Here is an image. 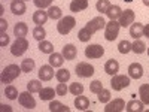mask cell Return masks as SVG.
Segmentation results:
<instances>
[{"label":"cell","mask_w":149,"mask_h":112,"mask_svg":"<svg viewBox=\"0 0 149 112\" xmlns=\"http://www.w3.org/2000/svg\"><path fill=\"white\" fill-rule=\"evenodd\" d=\"M106 27V21L103 17H95L91 21L86 22V26L82 27L78 33V39L81 42H90V39L93 37L94 33H97L98 30H102Z\"/></svg>","instance_id":"6da1fadb"},{"label":"cell","mask_w":149,"mask_h":112,"mask_svg":"<svg viewBox=\"0 0 149 112\" xmlns=\"http://www.w3.org/2000/svg\"><path fill=\"white\" fill-rule=\"evenodd\" d=\"M22 72L21 66H17V64H9L3 69L2 72V82L3 84H10L12 81H15L18 76H19V73Z\"/></svg>","instance_id":"7a4b0ae2"},{"label":"cell","mask_w":149,"mask_h":112,"mask_svg":"<svg viewBox=\"0 0 149 112\" xmlns=\"http://www.w3.org/2000/svg\"><path fill=\"white\" fill-rule=\"evenodd\" d=\"M74 26H76V20H74V17H72V15H66V17H63L61 20H58L57 30H58L60 34L66 36V34H69V33L74 29Z\"/></svg>","instance_id":"3957f363"},{"label":"cell","mask_w":149,"mask_h":112,"mask_svg":"<svg viewBox=\"0 0 149 112\" xmlns=\"http://www.w3.org/2000/svg\"><path fill=\"white\" fill-rule=\"evenodd\" d=\"M119 29H121V24L116 20H110L109 22H106V27H104V39L109 42H113L118 34H119Z\"/></svg>","instance_id":"277c9868"},{"label":"cell","mask_w":149,"mask_h":112,"mask_svg":"<svg viewBox=\"0 0 149 112\" xmlns=\"http://www.w3.org/2000/svg\"><path fill=\"white\" fill-rule=\"evenodd\" d=\"M29 49V41L26 37H17L15 42L10 46V54L15 57H21Z\"/></svg>","instance_id":"5b68a950"},{"label":"cell","mask_w":149,"mask_h":112,"mask_svg":"<svg viewBox=\"0 0 149 112\" xmlns=\"http://www.w3.org/2000/svg\"><path fill=\"white\" fill-rule=\"evenodd\" d=\"M130 85V76H125V75H113L110 79V87L113 88V91H121L124 88H127Z\"/></svg>","instance_id":"8992f818"},{"label":"cell","mask_w":149,"mask_h":112,"mask_svg":"<svg viewBox=\"0 0 149 112\" xmlns=\"http://www.w3.org/2000/svg\"><path fill=\"white\" fill-rule=\"evenodd\" d=\"M18 102L22 108H26L29 111L34 109L36 108V100H34V97L31 96V93L27 90V91H24V93H19L18 96Z\"/></svg>","instance_id":"52a82bcc"},{"label":"cell","mask_w":149,"mask_h":112,"mask_svg":"<svg viewBox=\"0 0 149 112\" xmlns=\"http://www.w3.org/2000/svg\"><path fill=\"white\" fill-rule=\"evenodd\" d=\"M76 75L81 78H91L94 75V66L86 61H81L76 64Z\"/></svg>","instance_id":"ba28073f"},{"label":"cell","mask_w":149,"mask_h":112,"mask_svg":"<svg viewBox=\"0 0 149 112\" xmlns=\"http://www.w3.org/2000/svg\"><path fill=\"white\" fill-rule=\"evenodd\" d=\"M104 54V48L102 45H88L85 48V57L86 58H100Z\"/></svg>","instance_id":"9c48e42d"},{"label":"cell","mask_w":149,"mask_h":112,"mask_svg":"<svg viewBox=\"0 0 149 112\" xmlns=\"http://www.w3.org/2000/svg\"><path fill=\"white\" fill-rule=\"evenodd\" d=\"M134 22V10L133 9H125L122 10V14L119 17V24L121 27H128Z\"/></svg>","instance_id":"30bf717a"},{"label":"cell","mask_w":149,"mask_h":112,"mask_svg":"<svg viewBox=\"0 0 149 112\" xmlns=\"http://www.w3.org/2000/svg\"><path fill=\"white\" fill-rule=\"evenodd\" d=\"M124 109H125V102H124L122 99H115V100H112V102L109 100L106 108H104L106 112H121Z\"/></svg>","instance_id":"8fae6325"},{"label":"cell","mask_w":149,"mask_h":112,"mask_svg":"<svg viewBox=\"0 0 149 112\" xmlns=\"http://www.w3.org/2000/svg\"><path fill=\"white\" fill-rule=\"evenodd\" d=\"M10 10L14 15H24L26 14V2L24 0H12L10 2Z\"/></svg>","instance_id":"7c38bea8"},{"label":"cell","mask_w":149,"mask_h":112,"mask_svg":"<svg viewBox=\"0 0 149 112\" xmlns=\"http://www.w3.org/2000/svg\"><path fill=\"white\" fill-rule=\"evenodd\" d=\"M128 76L133 79H140L143 76V67L140 63H131L128 66Z\"/></svg>","instance_id":"4fadbf2b"},{"label":"cell","mask_w":149,"mask_h":112,"mask_svg":"<svg viewBox=\"0 0 149 112\" xmlns=\"http://www.w3.org/2000/svg\"><path fill=\"white\" fill-rule=\"evenodd\" d=\"M54 78V67L51 64H45L39 69V79L40 81H51Z\"/></svg>","instance_id":"5bb4252c"},{"label":"cell","mask_w":149,"mask_h":112,"mask_svg":"<svg viewBox=\"0 0 149 112\" xmlns=\"http://www.w3.org/2000/svg\"><path fill=\"white\" fill-rule=\"evenodd\" d=\"M104 72L107 75H110V76H113V75H116L119 72V63L115 60V58H110L106 61V64H104Z\"/></svg>","instance_id":"9a60e30c"},{"label":"cell","mask_w":149,"mask_h":112,"mask_svg":"<svg viewBox=\"0 0 149 112\" xmlns=\"http://www.w3.org/2000/svg\"><path fill=\"white\" fill-rule=\"evenodd\" d=\"M61 54H63V57L66 60H74V58H76V55H78V49H76V46H74V45L67 43V45H64Z\"/></svg>","instance_id":"2e32d148"},{"label":"cell","mask_w":149,"mask_h":112,"mask_svg":"<svg viewBox=\"0 0 149 112\" xmlns=\"http://www.w3.org/2000/svg\"><path fill=\"white\" fill-rule=\"evenodd\" d=\"M145 103L142 100H136V99H133V100H130L127 105H125V111L127 112H143L145 111Z\"/></svg>","instance_id":"e0dca14e"},{"label":"cell","mask_w":149,"mask_h":112,"mask_svg":"<svg viewBox=\"0 0 149 112\" xmlns=\"http://www.w3.org/2000/svg\"><path fill=\"white\" fill-rule=\"evenodd\" d=\"M48 12H45L43 9H37L33 14V22L37 24V26H43V24L48 21Z\"/></svg>","instance_id":"ac0fdd59"},{"label":"cell","mask_w":149,"mask_h":112,"mask_svg":"<svg viewBox=\"0 0 149 112\" xmlns=\"http://www.w3.org/2000/svg\"><path fill=\"white\" fill-rule=\"evenodd\" d=\"M143 29L145 26L142 22H133L130 26V34L131 37H134V39H140V37L143 36Z\"/></svg>","instance_id":"d6986e66"},{"label":"cell","mask_w":149,"mask_h":112,"mask_svg":"<svg viewBox=\"0 0 149 112\" xmlns=\"http://www.w3.org/2000/svg\"><path fill=\"white\" fill-rule=\"evenodd\" d=\"M74 106H76L79 111H86L90 108V99L86 97V96H76V99H74Z\"/></svg>","instance_id":"ffe728a7"},{"label":"cell","mask_w":149,"mask_h":112,"mask_svg":"<svg viewBox=\"0 0 149 112\" xmlns=\"http://www.w3.org/2000/svg\"><path fill=\"white\" fill-rule=\"evenodd\" d=\"M64 57L63 54H58V52H52V54H49V64H51L52 67H61L64 63Z\"/></svg>","instance_id":"44dd1931"},{"label":"cell","mask_w":149,"mask_h":112,"mask_svg":"<svg viewBox=\"0 0 149 112\" xmlns=\"http://www.w3.org/2000/svg\"><path fill=\"white\" fill-rule=\"evenodd\" d=\"M39 94H40V99H42V100L51 102V100H54V97H55L57 91H55L54 88H51V87H45V88H42V90L39 91Z\"/></svg>","instance_id":"7402d4cb"},{"label":"cell","mask_w":149,"mask_h":112,"mask_svg":"<svg viewBox=\"0 0 149 112\" xmlns=\"http://www.w3.org/2000/svg\"><path fill=\"white\" fill-rule=\"evenodd\" d=\"M49 111L51 112H70V108L58 100H51L49 102Z\"/></svg>","instance_id":"603a6c76"},{"label":"cell","mask_w":149,"mask_h":112,"mask_svg":"<svg viewBox=\"0 0 149 112\" xmlns=\"http://www.w3.org/2000/svg\"><path fill=\"white\" fill-rule=\"evenodd\" d=\"M88 8V0H72L70 10L72 12H81Z\"/></svg>","instance_id":"cb8c5ba5"},{"label":"cell","mask_w":149,"mask_h":112,"mask_svg":"<svg viewBox=\"0 0 149 112\" xmlns=\"http://www.w3.org/2000/svg\"><path fill=\"white\" fill-rule=\"evenodd\" d=\"M27 32H29V26L26 22H17L15 24V27H14V34L17 36V37H24L27 34Z\"/></svg>","instance_id":"d4e9b609"},{"label":"cell","mask_w":149,"mask_h":112,"mask_svg":"<svg viewBox=\"0 0 149 112\" xmlns=\"http://www.w3.org/2000/svg\"><path fill=\"white\" fill-rule=\"evenodd\" d=\"M139 96L145 105H149V84H142L139 87Z\"/></svg>","instance_id":"484cf974"},{"label":"cell","mask_w":149,"mask_h":112,"mask_svg":"<svg viewBox=\"0 0 149 112\" xmlns=\"http://www.w3.org/2000/svg\"><path fill=\"white\" fill-rule=\"evenodd\" d=\"M121 14H122V9H121L118 5H110V8H109L107 12H106V15H107L110 20H118V18L121 17Z\"/></svg>","instance_id":"4316f807"},{"label":"cell","mask_w":149,"mask_h":112,"mask_svg":"<svg viewBox=\"0 0 149 112\" xmlns=\"http://www.w3.org/2000/svg\"><path fill=\"white\" fill-rule=\"evenodd\" d=\"M131 51L136 54H143L146 51V43L140 39H136V42L131 43Z\"/></svg>","instance_id":"83f0119b"},{"label":"cell","mask_w":149,"mask_h":112,"mask_svg":"<svg viewBox=\"0 0 149 112\" xmlns=\"http://www.w3.org/2000/svg\"><path fill=\"white\" fill-rule=\"evenodd\" d=\"M33 37L37 41V42H42L45 41V37H46V32L43 29V26H36L34 30H33Z\"/></svg>","instance_id":"f1b7e54d"},{"label":"cell","mask_w":149,"mask_h":112,"mask_svg":"<svg viewBox=\"0 0 149 112\" xmlns=\"http://www.w3.org/2000/svg\"><path fill=\"white\" fill-rule=\"evenodd\" d=\"M48 17L51 20H61L63 18V12H61L58 6H51L48 8Z\"/></svg>","instance_id":"f546056e"},{"label":"cell","mask_w":149,"mask_h":112,"mask_svg":"<svg viewBox=\"0 0 149 112\" xmlns=\"http://www.w3.org/2000/svg\"><path fill=\"white\" fill-rule=\"evenodd\" d=\"M42 88H43L42 82L37 81V79H31V81L27 82V90H29L30 93H39Z\"/></svg>","instance_id":"4dcf8cb0"},{"label":"cell","mask_w":149,"mask_h":112,"mask_svg":"<svg viewBox=\"0 0 149 112\" xmlns=\"http://www.w3.org/2000/svg\"><path fill=\"white\" fill-rule=\"evenodd\" d=\"M55 78L58 82H67L70 79V72L67 69H60L55 72Z\"/></svg>","instance_id":"1f68e13d"},{"label":"cell","mask_w":149,"mask_h":112,"mask_svg":"<svg viewBox=\"0 0 149 112\" xmlns=\"http://www.w3.org/2000/svg\"><path fill=\"white\" fill-rule=\"evenodd\" d=\"M40 49V52H43V54H52L54 52V46H52V43L49 42V41H42V42H39V46H37Z\"/></svg>","instance_id":"d6a6232c"},{"label":"cell","mask_w":149,"mask_h":112,"mask_svg":"<svg viewBox=\"0 0 149 112\" xmlns=\"http://www.w3.org/2000/svg\"><path fill=\"white\" fill-rule=\"evenodd\" d=\"M5 96L8 99H10V100H15V99H18V90L15 88L14 85H6V88H5Z\"/></svg>","instance_id":"836d02e7"},{"label":"cell","mask_w":149,"mask_h":112,"mask_svg":"<svg viewBox=\"0 0 149 112\" xmlns=\"http://www.w3.org/2000/svg\"><path fill=\"white\" fill-rule=\"evenodd\" d=\"M21 69H22V72H24V73H30V72H33V69H34V60H31V58H26V60H22V63H21Z\"/></svg>","instance_id":"e575fe53"},{"label":"cell","mask_w":149,"mask_h":112,"mask_svg":"<svg viewBox=\"0 0 149 112\" xmlns=\"http://www.w3.org/2000/svg\"><path fill=\"white\" fill-rule=\"evenodd\" d=\"M69 91H70L73 96H79V94L84 93V85H82L81 82H73V84H70V87H69Z\"/></svg>","instance_id":"d590c367"},{"label":"cell","mask_w":149,"mask_h":112,"mask_svg":"<svg viewBox=\"0 0 149 112\" xmlns=\"http://www.w3.org/2000/svg\"><path fill=\"white\" fill-rule=\"evenodd\" d=\"M109 8H110V2H109V0H98V2L95 3V9L98 12H102V14H106Z\"/></svg>","instance_id":"8d00e7d4"},{"label":"cell","mask_w":149,"mask_h":112,"mask_svg":"<svg viewBox=\"0 0 149 112\" xmlns=\"http://www.w3.org/2000/svg\"><path fill=\"white\" fill-rule=\"evenodd\" d=\"M118 51H119L121 54H128V52L131 51V43H130L128 41H121V42L118 43Z\"/></svg>","instance_id":"74e56055"},{"label":"cell","mask_w":149,"mask_h":112,"mask_svg":"<svg viewBox=\"0 0 149 112\" xmlns=\"http://www.w3.org/2000/svg\"><path fill=\"white\" fill-rule=\"evenodd\" d=\"M103 90V84H102V81H93L91 84H90V91L91 93H94V94H98Z\"/></svg>","instance_id":"f35d334b"},{"label":"cell","mask_w":149,"mask_h":112,"mask_svg":"<svg viewBox=\"0 0 149 112\" xmlns=\"http://www.w3.org/2000/svg\"><path fill=\"white\" fill-rule=\"evenodd\" d=\"M54 0H33V3L39 8V9H46V8H51L52 6Z\"/></svg>","instance_id":"ab89813d"},{"label":"cell","mask_w":149,"mask_h":112,"mask_svg":"<svg viewBox=\"0 0 149 112\" xmlns=\"http://www.w3.org/2000/svg\"><path fill=\"white\" fill-rule=\"evenodd\" d=\"M109 100H110V91L103 88L100 93H98V102H102V103H107Z\"/></svg>","instance_id":"60d3db41"},{"label":"cell","mask_w":149,"mask_h":112,"mask_svg":"<svg viewBox=\"0 0 149 112\" xmlns=\"http://www.w3.org/2000/svg\"><path fill=\"white\" fill-rule=\"evenodd\" d=\"M55 91H57V94L58 96H61V97H64L66 94H67V91H69V88L66 87V82H60L58 85H57V88H55Z\"/></svg>","instance_id":"b9f144b4"},{"label":"cell","mask_w":149,"mask_h":112,"mask_svg":"<svg viewBox=\"0 0 149 112\" xmlns=\"http://www.w3.org/2000/svg\"><path fill=\"white\" fill-rule=\"evenodd\" d=\"M8 43H9V36H8V33H0V46L5 48Z\"/></svg>","instance_id":"7bdbcfd3"},{"label":"cell","mask_w":149,"mask_h":112,"mask_svg":"<svg viewBox=\"0 0 149 112\" xmlns=\"http://www.w3.org/2000/svg\"><path fill=\"white\" fill-rule=\"evenodd\" d=\"M6 29H8V21L2 18L0 20V33H6Z\"/></svg>","instance_id":"ee69618b"},{"label":"cell","mask_w":149,"mask_h":112,"mask_svg":"<svg viewBox=\"0 0 149 112\" xmlns=\"http://www.w3.org/2000/svg\"><path fill=\"white\" fill-rule=\"evenodd\" d=\"M143 36H146L148 39H149V24H146L145 29H143Z\"/></svg>","instance_id":"f6af8a7d"},{"label":"cell","mask_w":149,"mask_h":112,"mask_svg":"<svg viewBox=\"0 0 149 112\" xmlns=\"http://www.w3.org/2000/svg\"><path fill=\"white\" fill-rule=\"evenodd\" d=\"M0 108H2V111H12V108H10V106H8V105H2Z\"/></svg>","instance_id":"bcb514c9"},{"label":"cell","mask_w":149,"mask_h":112,"mask_svg":"<svg viewBox=\"0 0 149 112\" xmlns=\"http://www.w3.org/2000/svg\"><path fill=\"white\" fill-rule=\"evenodd\" d=\"M142 2H143L145 6H149V0H142Z\"/></svg>","instance_id":"7dc6e473"},{"label":"cell","mask_w":149,"mask_h":112,"mask_svg":"<svg viewBox=\"0 0 149 112\" xmlns=\"http://www.w3.org/2000/svg\"><path fill=\"white\" fill-rule=\"evenodd\" d=\"M124 2H128L130 3V2H133V0H124Z\"/></svg>","instance_id":"c3c4849f"},{"label":"cell","mask_w":149,"mask_h":112,"mask_svg":"<svg viewBox=\"0 0 149 112\" xmlns=\"http://www.w3.org/2000/svg\"><path fill=\"white\" fill-rule=\"evenodd\" d=\"M148 55H149V48H148Z\"/></svg>","instance_id":"681fc988"},{"label":"cell","mask_w":149,"mask_h":112,"mask_svg":"<svg viewBox=\"0 0 149 112\" xmlns=\"http://www.w3.org/2000/svg\"><path fill=\"white\" fill-rule=\"evenodd\" d=\"M24 2H26V0H24Z\"/></svg>","instance_id":"f907efd6"}]
</instances>
